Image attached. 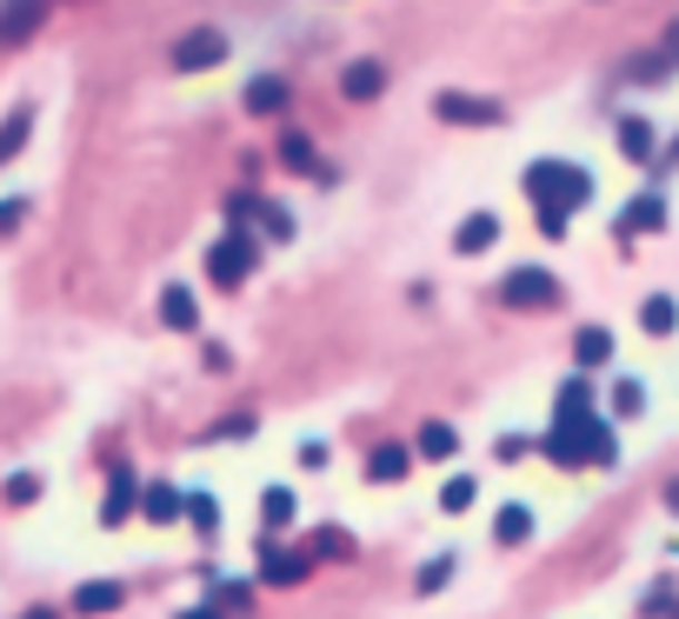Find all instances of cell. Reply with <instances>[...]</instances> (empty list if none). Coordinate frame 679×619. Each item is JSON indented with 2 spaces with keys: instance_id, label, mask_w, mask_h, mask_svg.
<instances>
[{
  "instance_id": "21",
  "label": "cell",
  "mask_w": 679,
  "mask_h": 619,
  "mask_svg": "<svg viewBox=\"0 0 679 619\" xmlns=\"http://www.w3.org/2000/svg\"><path fill=\"white\" fill-rule=\"evenodd\" d=\"M620 153L627 160H653V127L647 120H620Z\"/></svg>"
},
{
  "instance_id": "18",
  "label": "cell",
  "mask_w": 679,
  "mask_h": 619,
  "mask_svg": "<svg viewBox=\"0 0 679 619\" xmlns=\"http://www.w3.org/2000/svg\"><path fill=\"white\" fill-rule=\"evenodd\" d=\"M27 133H33V107H13V113L0 120V167H7V160L27 147Z\"/></svg>"
},
{
  "instance_id": "35",
  "label": "cell",
  "mask_w": 679,
  "mask_h": 619,
  "mask_svg": "<svg viewBox=\"0 0 679 619\" xmlns=\"http://www.w3.org/2000/svg\"><path fill=\"white\" fill-rule=\"evenodd\" d=\"M180 619H220V613L213 607H193V613H180Z\"/></svg>"
},
{
  "instance_id": "7",
  "label": "cell",
  "mask_w": 679,
  "mask_h": 619,
  "mask_svg": "<svg viewBox=\"0 0 679 619\" xmlns=\"http://www.w3.org/2000/svg\"><path fill=\"white\" fill-rule=\"evenodd\" d=\"M313 573V547L287 553V547H260V587H300Z\"/></svg>"
},
{
  "instance_id": "3",
  "label": "cell",
  "mask_w": 679,
  "mask_h": 619,
  "mask_svg": "<svg viewBox=\"0 0 679 619\" xmlns=\"http://www.w3.org/2000/svg\"><path fill=\"white\" fill-rule=\"evenodd\" d=\"M253 233H227V240H213V253H207V273L220 280V287H240L247 280V267H253Z\"/></svg>"
},
{
  "instance_id": "14",
  "label": "cell",
  "mask_w": 679,
  "mask_h": 619,
  "mask_svg": "<svg viewBox=\"0 0 679 619\" xmlns=\"http://www.w3.org/2000/svg\"><path fill=\"white\" fill-rule=\"evenodd\" d=\"M180 500H187L180 487H147V493H140L133 507H140V513H147L153 527H173V520H180Z\"/></svg>"
},
{
  "instance_id": "15",
  "label": "cell",
  "mask_w": 679,
  "mask_h": 619,
  "mask_svg": "<svg viewBox=\"0 0 679 619\" xmlns=\"http://www.w3.org/2000/svg\"><path fill=\"white\" fill-rule=\"evenodd\" d=\"M493 240H500V220H493V213H473V220H460V233H453L460 253H487Z\"/></svg>"
},
{
  "instance_id": "13",
  "label": "cell",
  "mask_w": 679,
  "mask_h": 619,
  "mask_svg": "<svg viewBox=\"0 0 679 619\" xmlns=\"http://www.w3.org/2000/svg\"><path fill=\"white\" fill-rule=\"evenodd\" d=\"M653 227H667V200H660V193H640V200L620 213V233H653Z\"/></svg>"
},
{
  "instance_id": "2",
  "label": "cell",
  "mask_w": 679,
  "mask_h": 619,
  "mask_svg": "<svg viewBox=\"0 0 679 619\" xmlns=\"http://www.w3.org/2000/svg\"><path fill=\"white\" fill-rule=\"evenodd\" d=\"M220 60H227V33L220 27H193V33L173 40V67L180 73H200V67H220Z\"/></svg>"
},
{
  "instance_id": "22",
  "label": "cell",
  "mask_w": 679,
  "mask_h": 619,
  "mask_svg": "<svg viewBox=\"0 0 679 619\" xmlns=\"http://www.w3.org/2000/svg\"><path fill=\"white\" fill-rule=\"evenodd\" d=\"M280 160H287L293 173H320V153H313L307 133H287V140H280Z\"/></svg>"
},
{
  "instance_id": "6",
  "label": "cell",
  "mask_w": 679,
  "mask_h": 619,
  "mask_svg": "<svg viewBox=\"0 0 679 619\" xmlns=\"http://www.w3.org/2000/svg\"><path fill=\"white\" fill-rule=\"evenodd\" d=\"M433 113L453 127H500V100H480V93H440Z\"/></svg>"
},
{
  "instance_id": "10",
  "label": "cell",
  "mask_w": 679,
  "mask_h": 619,
  "mask_svg": "<svg viewBox=\"0 0 679 619\" xmlns=\"http://www.w3.org/2000/svg\"><path fill=\"white\" fill-rule=\"evenodd\" d=\"M380 87H387V67H380V60H353V67L340 73V93H347V100H373Z\"/></svg>"
},
{
  "instance_id": "26",
  "label": "cell",
  "mask_w": 679,
  "mask_h": 619,
  "mask_svg": "<svg viewBox=\"0 0 679 619\" xmlns=\"http://www.w3.org/2000/svg\"><path fill=\"white\" fill-rule=\"evenodd\" d=\"M180 513H187V520H193V527H200V533H207V540H213V533H220V507H213V500H207V493H187V500H180Z\"/></svg>"
},
{
  "instance_id": "30",
  "label": "cell",
  "mask_w": 679,
  "mask_h": 619,
  "mask_svg": "<svg viewBox=\"0 0 679 619\" xmlns=\"http://www.w3.org/2000/svg\"><path fill=\"white\" fill-rule=\"evenodd\" d=\"M613 407H620V413H640V407H647V387H640V380H620V387H613Z\"/></svg>"
},
{
  "instance_id": "8",
  "label": "cell",
  "mask_w": 679,
  "mask_h": 619,
  "mask_svg": "<svg viewBox=\"0 0 679 619\" xmlns=\"http://www.w3.org/2000/svg\"><path fill=\"white\" fill-rule=\"evenodd\" d=\"M407 467H413V447H400V440H380V447L367 453V480H380V487L407 480Z\"/></svg>"
},
{
  "instance_id": "5",
  "label": "cell",
  "mask_w": 679,
  "mask_h": 619,
  "mask_svg": "<svg viewBox=\"0 0 679 619\" xmlns=\"http://www.w3.org/2000/svg\"><path fill=\"white\" fill-rule=\"evenodd\" d=\"M47 7L53 0H0V47H20L47 27Z\"/></svg>"
},
{
  "instance_id": "23",
  "label": "cell",
  "mask_w": 679,
  "mask_h": 619,
  "mask_svg": "<svg viewBox=\"0 0 679 619\" xmlns=\"http://www.w3.org/2000/svg\"><path fill=\"white\" fill-rule=\"evenodd\" d=\"M587 407H593V387H587V380H567V387H560L553 420H587Z\"/></svg>"
},
{
  "instance_id": "31",
  "label": "cell",
  "mask_w": 679,
  "mask_h": 619,
  "mask_svg": "<svg viewBox=\"0 0 679 619\" xmlns=\"http://www.w3.org/2000/svg\"><path fill=\"white\" fill-rule=\"evenodd\" d=\"M33 493H40L33 473H13V480H7V507H33Z\"/></svg>"
},
{
  "instance_id": "27",
  "label": "cell",
  "mask_w": 679,
  "mask_h": 619,
  "mask_svg": "<svg viewBox=\"0 0 679 619\" xmlns=\"http://www.w3.org/2000/svg\"><path fill=\"white\" fill-rule=\"evenodd\" d=\"M473 493H480V480H467V473H460V480H447V487H440V507H447V513H467V507H473Z\"/></svg>"
},
{
  "instance_id": "19",
  "label": "cell",
  "mask_w": 679,
  "mask_h": 619,
  "mask_svg": "<svg viewBox=\"0 0 679 619\" xmlns=\"http://www.w3.org/2000/svg\"><path fill=\"white\" fill-rule=\"evenodd\" d=\"M573 353H580V367H607V360H613V333H607V327H580Z\"/></svg>"
},
{
  "instance_id": "24",
  "label": "cell",
  "mask_w": 679,
  "mask_h": 619,
  "mask_svg": "<svg viewBox=\"0 0 679 619\" xmlns=\"http://www.w3.org/2000/svg\"><path fill=\"white\" fill-rule=\"evenodd\" d=\"M640 320H647V333L660 340V333H673V327H679V307H673V300H667V293H653V300L640 307Z\"/></svg>"
},
{
  "instance_id": "17",
  "label": "cell",
  "mask_w": 679,
  "mask_h": 619,
  "mask_svg": "<svg viewBox=\"0 0 679 619\" xmlns=\"http://www.w3.org/2000/svg\"><path fill=\"white\" fill-rule=\"evenodd\" d=\"M120 600H127V593H120V580H87V587L73 593V607H80V613H113Z\"/></svg>"
},
{
  "instance_id": "33",
  "label": "cell",
  "mask_w": 679,
  "mask_h": 619,
  "mask_svg": "<svg viewBox=\"0 0 679 619\" xmlns=\"http://www.w3.org/2000/svg\"><path fill=\"white\" fill-rule=\"evenodd\" d=\"M13 220H27V200H0V233H13Z\"/></svg>"
},
{
  "instance_id": "20",
  "label": "cell",
  "mask_w": 679,
  "mask_h": 619,
  "mask_svg": "<svg viewBox=\"0 0 679 619\" xmlns=\"http://www.w3.org/2000/svg\"><path fill=\"white\" fill-rule=\"evenodd\" d=\"M493 540H500V547H520V540H533V513H527V507H500V520H493Z\"/></svg>"
},
{
  "instance_id": "28",
  "label": "cell",
  "mask_w": 679,
  "mask_h": 619,
  "mask_svg": "<svg viewBox=\"0 0 679 619\" xmlns=\"http://www.w3.org/2000/svg\"><path fill=\"white\" fill-rule=\"evenodd\" d=\"M313 547H320L327 560H347V553H353V540H347L340 527H320V533H313Z\"/></svg>"
},
{
  "instance_id": "29",
  "label": "cell",
  "mask_w": 679,
  "mask_h": 619,
  "mask_svg": "<svg viewBox=\"0 0 679 619\" xmlns=\"http://www.w3.org/2000/svg\"><path fill=\"white\" fill-rule=\"evenodd\" d=\"M447 580H453V560H447V553H440V560H427V567H420V593H440V587H447Z\"/></svg>"
},
{
  "instance_id": "36",
  "label": "cell",
  "mask_w": 679,
  "mask_h": 619,
  "mask_svg": "<svg viewBox=\"0 0 679 619\" xmlns=\"http://www.w3.org/2000/svg\"><path fill=\"white\" fill-rule=\"evenodd\" d=\"M20 619H53V613H47V607H33V613H20Z\"/></svg>"
},
{
  "instance_id": "25",
  "label": "cell",
  "mask_w": 679,
  "mask_h": 619,
  "mask_svg": "<svg viewBox=\"0 0 679 619\" xmlns=\"http://www.w3.org/2000/svg\"><path fill=\"white\" fill-rule=\"evenodd\" d=\"M260 520L280 533V527H293V493L287 487H267V500H260Z\"/></svg>"
},
{
  "instance_id": "1",
  "label": "cell",
  "mask_w": 679,
  "mask_h": 619,
  "mask_svg": "<svg viewBox=\"0 0 679 619\" xmlns=\"http://www.w3.org/2000/svg\"><path fill=\"white\" fill-rule=\"evenodd\" d=\"M527 193L540 200V233H567V213L587 207L593 180L580 167H567V160H533L527 167Z\"/></svg>"
},
{
  "instance_id": "16",
  "label": "cell",
  "mask_w": 679,
  "mask_h": 619,
  "mask_svg": "<svg viewBox=\"0 0 679 619\" xmlns=\"http://www.w3.org/2000/svg\"><path fill=\"white\" fill-rule=\"evenodd\" d=\"M453 447H460V433H453L447 420H427V427H420V440H413V453H420V460H447Z\"/></svg>"
},
{
  "instance_id": "11",
  "label": "cell",
  "mask_w": 679,
  "mask_h": 619,
  "mask_svg": "<svg viewBox=\"0 0 679 619\" xmlns=\"http://www.w3.org/2000/svg\"><path fill=\"white\" fill-rule=\"evenodd\" d=\"M160 320H167L173 333H193V327H200V307H193V293H187L180 280H173V287L160 293Z\"/></svg>"
},
{
  "instance_id": "34",
  "label": "cell",
  "mask_w": 679,
  "mask_h": 619,
  "mask_svg": "<svg viewBox=\"0 0 679 619\" xmlns=\"http://www.w3.org/2000/svg\"><path fill=\"white\" fill-rule=\"evenodd\" d=\"M660 60H667V73H673V60H679V20H673V33H667V47H660Z\"/></svg>"
},
{
  "instance_id": "32",
  "label": "cell",
  "mask_w": 679,
  "mask_h": 619,
  "mask_svg": "<svg viewBox=\"0 0 679 619\" xmlns=\"http://www.w3.org/2000/svg\"><path fill=\"white\" fill-rule=\"evenodd\" d=\"M240 433H253V420H220V427H207L200 440H240Z\"/></svg>"
},
{
  "instance_id": "12",
  "label": "cell",
  "mask_w": 679,
  "mask_h": 619,
  "mask_svg": "<svg viewBox=\"0 0 679 619\" xmlns=\"http://www.w3.org/2000/svg\"><path fill=\"white\" fill-rule=\"evenodd\" d=\"M240 100H247V113H280L287 107V80L280 73H260V80H247Z\"/></svg>"
},
{
  "instance_id": "4",
  "label": "cell",
  "mask_w": 679,
  "mask_h": 619,
  "mask_svg": "<svg viewBox=\"0 0 679 619\" xmlns=\"http://www.w3.org/2000/svg\"><path fill=\"white\" fill-rule=\"evenodd\" d=\"M500 300H507V307H553L560 287H553L547 267H513V273L500 280Z\"/></svg>"
},
{
  "instance_id": "9",
  "label": "cell",
  "mask_w": 679,
  "mask_h": 619,
  "mask_svg": "<svg viewBox=\"0 0 679 619\" xmlns=\"http://www.w3.org/2000/svg\"><path fill=\"white\" fill-rule=\"evenodd\" d=\"M133 513V473H127V460H113V480H107V500H100V520L107 527H120Z\"/></svg>"
}]
</instances>
